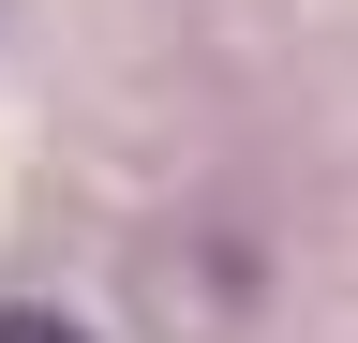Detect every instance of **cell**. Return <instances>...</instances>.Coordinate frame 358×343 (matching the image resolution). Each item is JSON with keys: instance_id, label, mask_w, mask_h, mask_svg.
Masks as SVG:
<instances>
[{"instance_id": "1", "label": "cell", "mask_w": 358, "mask_h": 343, "mask_svg": "<svg viewBox=\"0 0 358 343\" xmlns=\"http://www.w3.org/2000/svg\"><path fill=\"white\" fill-rule=\"evenodd\" d=\"M0 343H90L75 314H0Z\"/></svg>"}]
</instances>
